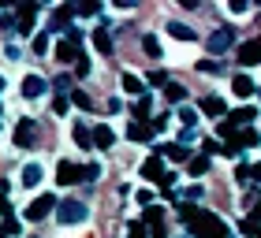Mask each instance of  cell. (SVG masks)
Segmentation results:
<instances>
[{"mask_svg":"<svg viewBox=\"0 0 261 238\" xmlns=\"http://www.w3.org/2000/svg\"><path fill=\"white\" fill-rule=\"evenodd\" d=\"M75 64H79V67H75V75L82 78V75H86V71H90V60H86V56H79V60H75Z\"/></svg>","mask_w":261,"mask_h":238,"instance_id":"cell-42","label":"cell"},{"mask_svg":"<svg viewBox=\"0 0 261 238\" xmlns=\"http://www.w3.org/2000/svg\"><path fill=\"white\" fill-rule=\"evenodd\" d=\"M75 108H90V93H82V90H71V97H67Z\"/></svg>","mask_w":261,"mask_h":238,"instance_id":"cell-31","label":"cell"},{"mask_svg":"<svg viewBox=\"0 0 261 238\" xmlns=\"http://www.w3.org/2000/svg\"><path fill=\"white\" fill-rule=\"evenodd\" d=\"M56 60H60V64H71V60H79V49L71 41H60L56 45Z\"/></svg>","mask_w":261,"mask_h":238,"instance_id":"cell-19","label":"cell"},{"mask_svg":"<svg viewBox=\"0 0 261 238\" xmlns=\"http://www.w3.org/2000/svg\"><path fill=\"white\" fill-rule=\"evenodd\" d=\"M67 108H71V101L64 97V93H56V101H53V112H56V115H64Z\"/></svg>","mask_w":261,"mask_h":238,"instance_id":"cell-35","label":"cell"},{"mask_svg":"<svg viewBox=\"0 0 261 238\" xmlns=\"http://www.w3.org/2000/svg\"><path fill=\"white\" fill-rule=\"evenodd\" d=\"M49 212H56V197H53V194H38V197L27 205L22 216H27V220H45Z\"/></svg>","mask_w":261,"mask_h":238,"instance_id":"cell-2","label":"cell"},{"mask_svg":"<svg viewBox=\"0 0 261 238\" xmlns=\"http://www.w3.org/2000/svg\"><path fill=\"white\" fill-rule=\"evenodd\" d=\"M0 216H11V205H8V197L0 194Z\"/></svg>","mask_w":261,"mask_h":238,"instance_id":"cell-46","label":"cell"},{"mask_svg":"<svg viewBox=\"0 0 261 238\" xmlns=\"http://www.w3.org/2000/svg\"><path fill=\"white\" fill-rule=\"evenodd\" d=\"M254 93H257V97H261V86H257V90H254Z\"/></svg>","mask_w":261,"mask_h":238,"instance_id":"cell-50","label":"cell"},{"mask_svg":"<svg viewBox=\"0 0 261 238\" xmlns=\"http://www.w3.org/2000/svg\"><path fill=\"white\" fill-rule=\"evenodd\" d=\"M101 4L97 0H82V4H75V15H97Z\"/></svg>","mask_w":261,"mask_h":238,"instance_id":"cell-29","label":"cell"},{"mask_svg":"<svg viewBox=\"0 0 261 238\" xmlns=\"http://www.w3.org/2000/svg\"><path fill=\"white\" fill-rule=\"evenodd\" d=\"M45 90H49V82H45L41 75H27V78H22V97H27V101H38Z\"/></svg>","mask_w":261,"mask_h":238,"instance_id":"cell-8","label":"cell"},{"mask_svg":"<svg viewBox=\"0 0 261 238\" xmlns=\"http://www.w3.org/2000/svg\"><path fill=\"white\" fill-rule=\"evenodd\" d=\"M220 153H224V157H243V145H239V138H235V141H228V145H224Z\"/></svg>","mask_w":261,"mask_h":238,"instance_id":"cell-36","label":"cell"},{"mask_svg":"<svg viewBox=\"0 0 261 238\" xmlns=\"http://www.w3.org/2000/svg\"><path fill=\"white\" fill-rule=\"evenodd\" d=\"M49 49V34H38V38H34V52H45Z\"/></svg>","mask_w":261,"mask_h":238,"instance_id":"cell-41","label":"cell"},{"mask_svg":"<svg viewBox=\"0 0 261 238\" xmlns=\"http://www.w3.org/2000/svg\"><path fill=\"white\" fill-rule=\"evenodd\" d=\"M231 90L239 93V101H246V97H254V90H257V86L250 82V75H235V78H231Z\"/></svg>","mask_w":261,"mask_h":238,"instance_id":"cell-13","label":"cell"},{"mask_svg":"<svg viewBox=\"0 0 261 238\" xmlns=\"http://www.w3.org/2000/svg\"><path fill=\"white\" fill-rule=\"evenodd\" d=\"M231 45H235V30L220 26V30H213V34H209V52H228Z\"/></svg>","mask_w":261,"mask_h":238,"instance_id":"cell-5","label":"cell"},{"mask_svg":"<svg viewBox=\"0 0 261 238\" xmlns=\"http://www.w3.org/2000/svg\"><path fill=\"white\" fill-rule=\"evenodd\" d=\"M0 238H4V234H0Z\"/></svg>","mask_w":261,"mask_h":238,"instance_id":"cell-53","label":"cell"},{"mask_svg":"<svg viewBox=\"0 0 261 238\" xmlns=\"http://www.w3.org/2000/svg\"><path fill=\"white\" fill-rule=\"evenodd\" d=\"M187 227H191V238H231L228 227H224V220L205 212V209H198L194 216L187 220Z\"/></svg>","mask_w":261,"mask_h":238,"instance_id":"cell-1","label":"cell"},{"mask_svg":"<svg viewBox=\"0 0 261 238\" xmlns=\"http://www.w3.org/2000/svg\"><path fill=\"white\" fill-rule=\"evenodd\" d=\"M149 112H153V101H149V97H138V104H135V119H138V123H146Z\"/></svg>","mask_w":261,"mask_h":238,"instance_id":"cell-24","label":"cell"},{"mask_svg":"<svg viewBox=\"0 0 261 238\" xmlns=\"http://www.w3.org/2000/svg\"><path fill=\"white\" fill-rule=\"evenodd\" d=\"M198 71H201V75H220V64H209V60H201V64H198Z\"/></svg>","mask_w":261,"mask_h":238,"instance_id":"cell-37","label":"cell"},{"mask_svg":"<svg viewBox=\"0 0 261 238\" xmlns=\"http://www.w3.org/2000/svg\"><path fill=\"white\" fill-rule=\"evenodd\" d=\"M127 238H149V234H146V223H130V227H127Z\"/></svg>","mask_w":261,"mask_h":238,"instance_id":"cell-38","label":"cell"},{"mask_svg":"<svg viewBox=\"0 0 261 238\" xmlns=\"http://www.w3.org/2000/svg\"><path fill=\"white\" fill-rule=\"evenodd\" d=\"M235 178H239V183H246V178H250V168H246V164H239V171H235Z\"/></svg>","mask_w":261,"mask_h":238,"instance_id":"cell-45","label":"cell"},{"mask_svg":"<svg viewBox=\"0 0 261 238\" xmlns=\"http://www.w3.org/2000/svg\"><path fill=\"white\" fill-rule=\"evenodd\" d=\"M201 112L205 115H228V108H224V101L217 97V93H205V97H201V104H198Z\"/></svg>","mask_w":261,"mask_h":238,"instance_id":"cell-12","label":"cell"},{"mask_svg":"<svg viewBox=\"0 0 261 238\" xmlns=\"http://www.w3.org/2000/svg\"><path fill=\"white\" fill-rule=\"evenodd\" d=\"M127 138L130 141H149L153 138V127H146V123H138V119H135V123L127 127Z\"/></svg>","mask_w":261,"mask_h":238,"instance_id":"cell-16","label":"cell"},{"mask_svg":"<svg viewBox=\"0 0 261 238\" xmlns=\"http://www.w3.org/2000/svg\"><path fill=\"white\" fill-rule=\"evenodd\" d=\"M239 64H243V67L261 64V38H250V41L239 45Z\"/></svg>","mask_w":261,"mask_h":238,"instance_id":"cell-6","label":"cell"},{"mask_svg":"<svg viewBox=\"0 0 261 238\" xmlns=\"http://www.w3.org/2000/svg\"><path fill=\"white\" fill-rule=\"evenodd\" d=\"M228 123H231L235 130H239L243 123H254V108H235V112L228 115Z\"/></svg>","mask_w":261,"mask_h":238,"instance_id":"cell-18","label":"cell"},{"mask_svg":"<svg viewBox=\"0 0 261 238\" xmlns=\"http://www.w3.org/2000/svg\"><path fill=\"white\" fill-rule=\"evenodd\" d=\"M250 178H254V183H261V164H254V168H250Z\"/></svg>","mask_w":261,"mask_h":238,"instance_id":"cell-47","label":"cell"},{"mask_svg":"<svg viewBox=\"0 0 261 238\" xmlns=\"http://www.w3.org/2000/svg\"><path fill=\"white\" fill-rule=\"evenodd\" d=\"M168 34H172L175 41H194V30L183 26V22H168Z\"/></svg>","mask_w":261,"mask_h":238,"instance_id":"cell-22","label":"cell"},{"mask_svg":"<svg viewBox=\"0 0 261 238\" xmlns=\"http://www.w3.org/2000/svg\"><path fill=\"white\" fill-rule=\"evenodd\" d=\"M153 153H157V157H168V160H179V164L191 160V149L187 145H157Z\"/></svg>","mask_w":261,"mask_h":238,"instance_id":"cell-10","label":"cell"},{"mask_svg":"<svg viewBox=\"0 0 261 238\" xmlns=\"http://www.w3.org/2000/svg\"><path fill=\"white\" fill-rule=\"evenodd\" d=\"M164 97H168L172 104H183V97H187V90L179 86V82H168V86H164Z\"/></svg>","mask_w":261,"mask_h":238,"instance_id":"cell-23","label":"cell"},{"mask_svg":"<svg viewBox=\"0 0 261 238\" xmlns=\"http://www.w3.org/2000/svg\"><path fill=\"white\" fill-rule=\"evenodd\" d=\"M101 178V164H82V183H93Z\"/></svg>","mask_w":261,"mask_h":238,"instance_id":"cell-32","label":"cell"},{"mask_svg":"<svg viewBox=\"0 0 261 238\" xmlns=\"http://www.w3.org/2000/svg\"><path fill=\"white\" fill-rule=\"evenodd\" d=\"M161 220H164V209H157V205H149L146 216H142V223H149V227H153V223H161Z\"/></svg>","mask_w":261,"mask_h":238,"instance_id":"cell-30","label":"cell"},{"mask_svg":"<svg viewBox=\"0 0 261 238\" xmlns=\"http://www.w3.org/2000/svg\"><path fill=\"white\" fill-rule=\"evenodd\" d=\"M257 220H261V201H257V209H254V223H257Z\"/></svg>","mask_w":261,"mask_h":238,"instance_id":"cell-48","label":"cell"},{"mask_svg":"<svg viewBox=\"0 0 261 238\" xmlns=\"http://www.w3.org/2000/svg\"><path fill=\"white\" fill-rule=\"evenodd\" d=\"M228 8L235 11V15H243V11H250V0H228Z\"/></svg>","mask_w":261,"mask_h":238,"instance_id":"cell-40","label":"cell"},{"mask_svg":"<svg viewBox=\"0 0 261 238\" xmlns=\"http://www.w3.org/2000/svg\"><path fill=\"white\" fill-rule=\"evenodd\" d=\"M149 86H168V75L164 71H149Z\"/></svg>","mask_w":261,"mask_h":238,"instance_id":"cell-39","label":"cell"},{"mask_svg":"<svg viewBox=\"0 0 261 238\" xmlns=\"http://www.w3.org/2000/svg\"><path fill=\"white\" fill-rule=\"evenodd\" d=\"M56 216H60V223H82L90 212H86V205H82V201H60Z\"/></svg>","mask_w":261,"mask_h":238,"instance_id":"cell-3","label":"cell"},{"mask_svg":"<svg viewBox=\"0 0 261 238\" xmlns=\"http://www.w3.org/2000/svg\"><path fill=\"white\" fill-rule=\"evenodd\" d=\"M93 45H97V52L109 56V52H112V34H109V30H93Z\"/></svg>","mask_w":261,"mask_h":238,"instance_id":"cell-21","label":"cell"},{"mask_svg":"<svg viewBox=\"0 0 261 238\" xmlns=\"http://www.w3.org/2000/svg\"><path fill=\"white\" fill-rule=\"evenodd\" d=\"M120 82H123V90H127V93H146V86H142V78H135V75H123Z\"/></svg>","mask_w":261,"mask_h":238,"instance_id":"cell-28","label":"cell"},{"mask_svg":"<svg viewBox=\"0 0 261 238\" xmlns=\"http://www.w3.org/2000/svg\"><path fill=\"white\" fill-rule=\"evenodd\" d=\"M90 134H93V145H97V149H109L112 141H116V134H112V127H105V123H101V127H93Z\"/></svg>","mask_w":261,"mask_h":238,"instance_id":"cell-14","label":"cell"},{"mask_svg":"<svg viewBox=\"0 0 261 238\" xmlns=\"http://www.w3.org/2000/svg\"><path fill=\"white\" fill-rule=\"evenodd\" d=\"M41 175H45V171H41V164H27L19 178H22V186L30 190V186H38V183H41Z\"/></svg>","mask_w":261,"mask_h":238,"instance_id":"cell-15","label":"cell"},{"mask_svg":"<svg viewBox=\"0 0 261 238\" xmlns=\"http://www.w3.org/2000/svg\"><path fill=\"white\" fill-rule=\"evenodd\" d=\"M142 49H146V56L157 60V56H161V41H157V34H146V38H142Z\"/></svg>","mask_w":261,"mask_h":238,"instance_id":"cell-25","label":"cell"},{"mask_svg":"<svg viewBox=\"0 0 261 238\" xmlns=\"http://www.w3.org/2000/svg\"><path fill=\"white\" fill-rule=\"evenodd\" d=\"M56 183H60V186L82 183V164H75V160H60V168H56Z\"/></svg>","mask_w":261,"mask_h":238,"instance_id":"cell-4","label":"cell"},{"mask_svg":"<svg viewBox=\"0 0 261 238\" xmlns=\"http://www.w3.org/2000/svg\"><path fill=\"white\" fill-rule=\"evenodd\" d=\"M239 231H246V234H257L261 227H257V223H254V220H243V223H239Z\"/></svg>","mask_w":261,"mask_h":238,"instance_id":"cell-43","label":"cell"},{"mask_svg":"<svg viewBox=\"0 0 261 238\" xmlns=\"http://www.w3.org/2000/svg\"><path fill=\"white\" fill-rule=\"evenodd\" d=\"M135 197H138V205H146V209L153 205V197H149V190H138V194H135Z\"/></svg>","mask_w":261,"mask_h":238,"instance_id":"cell-44","label":"cell"},{"mask_svg":"<svg viewBox=\"0 0 261 238\" xmlns=\"http://www.w3.org/2000/svg\"><path fill=\"white\" fill-rule=\"evenodd\" d=\"M15 26L22 30V34H30V26H34V19H38V4H15Z\"/></svg>","mask_w":261,"mask_h":238,"instance_id":"cell-9","label":"cell"},{"mask_svg":"<svg viewBox=\"0 0 261 238\" xmlns=\"http://www.w3.org/2000/svg\"><path fill=\"white\" fill-rule=\"evenodd\" d=\"M0 93H4V75H0Z\"/></svg>","mask_w":261,"mask_h":238,"instance_id":"cell-49","label":"cell"},{"mask_svg":"<svg viewBox=\"0 0 261 238\" xmlns=\"http://www.w3.org/2000/svg\"><path fill=\"white\" fill-rule=\"evenodd\" d=\"M239 145H243V149L257 145V130H243V134H239Z\"/></svg>","mask_w":261,"mask_h":238,"instance_id":"cell-34","label":"cell"},{"mask_svg":"<svg viewBox=\"0 0 261 238\" xmlns=\"http://www.w3.org/2000/svg\"><path fill=\"white\" fill-rule=\"evenodd\" d=\"M257 238H261V231H257Z\"/></svg>","mask_w":261,"mask_h":238,"instance_id":"cell-52","label":"cell"},{"mask_svg":"<svg viewBox=\"0 0 261 238\" xmlns=\"http://www.w3.org/2000/svg\"><path fill=\"white\" fill-rule=\"evenodd\" d=\"M38 141V127H34V119H19V127H15V145L19 149H27Z\"/></svg>","mask_w":261,"mask_h":238,"instance_id":"cell-7","label":"cell"},{"mask_svg":"<svg viewBox=\"0 0 261 238\" xmlns=\"http://www.w3.org/2000/svg\"><path fill=\"white\" fill-rule=\"evenodd\" d=\"M179 238H191V234H179Z\"/></svg>","mask_w":261,"mask_h":238,"instance_id":"cell-51","label":"cell"},{"mask_svg":"<svg viewBox=\"0 0 261 238\" xmlns=\"http://www.w3.org/2000/svg\"><path fill=\"white\" fill-rule=\"evenodd\" d=\"M161 175H164V164H161L157 153H153V157L142 164V178H149V183H161Z\"/></svg>","mask_w":261,"mask_h":238,"instance_id":"cell-11","label":"cell"},{"mask_svg":"<svg viewBox=\"0 0 261 238\" xmlns=\"http://www.w3.org/2000/svg\"><path fill=\"white\" fill-rule=\"evenodd\" d=\"M179 123H183V130H194L198 112H194V108H183V104H179Z\"/></svg>","mask_w":261,"mask_h":238,"instance_id":"cell-26","label":"cell"},{"mask_svg":"<svg viewBox=\"0 0 261 238\" xmlns=\"http://www.w3.org/2000/svg\"><path fill=\"white\" fill-rule=\"evenodd\" d=\"M75 145H79V149H90V145H93V134H90L86 123H75Z\"/></svg>","mask_w":261,"mask_h":238,"instance_id":"cell-20","label":"cell"},{"mask_svg":"<svg viewBox=\"0 0 261 238\" xmlns=\"http://www.w3.org/2000/svg\"><path fill=\"white\" fill-rule=\"evenodd\" d=\"M0 234H4V238L19 234V220H15V216H4V227H0Z\"/></svg>","mask_w":261,"mask_h":238,"instance_id":"cell-33","label":"cell"},{"mask_svg":"<svg viewBox=\"0 0 261 238\" xmlns=\"http://www.w3.org/2000/svg\"><path fill=\"white\" fill-rule=\"evenodd\" d=\"M71 19H75V8H56V15H53L56 26H71Z\"/></svg>","mask_w":261,"mask_h":238,"instance_id":"cell-27","label":"cell"},{"mask_svg":"<svg viewBox=\"0 0 261 238\" xmlns=\"http://www.w3.org/2000/svg\"><path fill=\"white\" fill-rule=\"evenodd\" d=\"M187 171H191L194 178H201V175L209 171V157H205V153H198V157H191V160H187Z\"/></svg>","mask_w":261,"mask_h":238,"instance_id":"cell-17","label":"cell"}]
</instances>
